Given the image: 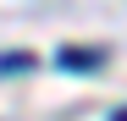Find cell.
<instances>
[{
    "label": "cell",
    "instance_id": "obj_2",
    "mask_svg": "<svg viewBox=\"0 0 127 121\" xmlns=\"http://www.w3.org/2000/svg\"><path fill=\"white\" fill-rule=\"evenodd\" d=\"M33 55H0V72H28Z\"/></svg>",
    "mask_w": 127,
    "mask_h": 121
},
{
    "label": "cell",
    "instance_id": "obj_3",
    "mask_svg": "<svg viewBox=\"0 0 127 121\" xmlns=\"http://www.w3.org/2000/svg\"><path fill=\"white\" fill-rule=\"evenodd\" d=\"M111 121H127V110H111Z\"/></svg>",
    "mask_w": 127,
    "mask_h": 121
},
{
    "label": "cell",
    "instance_id": "obj_1",
    "mask_svg": "<svg viewBox=\"0 0 127 121\" xmlns=\"http://www.w3.org/2000/svg\"><path fill=\"white\" fill-rule=\"evenodd\" d=\"M61 66H66V72H99L105 55L99 50H83V44H66V50H61Z\"/></svg>",
    "mask_w": 127,
    "mask_h": 121
}]
</instances>
